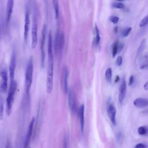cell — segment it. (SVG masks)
<instances>
[{
  "label": "cell",
  "mask_w": 148,
  "mask_h": 148,
  "mask_svg": "<svg viewBox=\"0 0 148 148\" xmlns=\"http://www.w3.org/2000/svg\"><path fill=\"white\" fill-rule=\"evenodd\" d=\"M47 54L48 62L47 69V77H46V91L47 94H50L53 88V75H54V58L53 53L52 45V36L50 32L48 38L47 43Z\"/></svg>",
  "instance_id": "6da1fadb"
},
{
  "label": "cell",
  "mask_w": 148,
  "mask_h": 148,
  "mask_svg": "<svg viewBox=\"0 0 148 148\" xmlns=\"http://www.w3.org/2000/svg\"><path fill=\"white\" fill-rule=\"evenodd\" d=\"M33 71H34V63L33 58L31 57L28 61L25 73V91L27 95L29 94L33 79Z\"/></svg>",
  "instance_id": "7a4b0ae2"
},
{
  "label": "cell",
  "mask_w": 148,
  "mask_h": 148,
  "mask_svg": "<svg viewBox=\"0 0 148 148\" xmlns=\"http://www.w3.org/2000/svg\"><path fill=\"white\" fill-rule=\"evenodd\" d=\"M17 82L14 80L10 84V88L8 92V95L6 98V114L9 116L11 114L13 104L14 100V94L17 90Z\"/></svg>",
  "instance_id": "3957f363"
},
{
  "label": "cell",
  "mask_w": 148,
  "mask_h": 148,
  "mask_svg": "<svg viewBox=\"0 0 148 148\" xmlns=\"http://www.w3.org/2000/svg\"><path fill=\"white\" fill-rule=\"evenodd\" d=\"M68 103L71 112L73 114L75 113L77 110L76 98L73 88L69 89L68 92Z\"/></svg>",
  "instance_id": "277c9868"
},
{
  "label": "cell",
  "mask_w": 148,
  "mask_h": 148,
  "mask_svg": "<svg viewBox=\"0 0 148 148\" xmlns=\"http://www.w3.org/2000/svg\"><path fill=\"white\" fill-rule=\"evenodd\" d=\"M38 18L36 14L34 13L33 17L32 25V31H31V36H32V42L31 46L32 49H35L37 45L38 42Z\"/></svg>",
  "instance_id": "5b68a950"
},
{
  "label": "cell",
  "mask_w": 148,
  "mask_h": 148,
  "mask_svg": "<svg viewBox=\"0 0 148 148\" xmlns=\"http://www.w3.org/2000/svg\"><path fill=\"white\" fill-rule=\"evenodd\" d=\"M64 45V35L63 32L57 31L55 39V51L56 53H61Z\"/></svg>",
  "instance_id": "8992f818"
},
{
  "label": "cell",
  "mask_w": 148,
  "mask_h": 148,
  "mask_svg": "<svg viewBox=\"0 0 148 148\" xmlns=\"http://www.w3.org/2000/svg\"><path fill=\"white\" fill-rule=\"evenodd\" d=\"M47 33V25L45 24L43 25L42 31V37L40 42V51H41V66L43 68L45 64V43L46 39V35Z\"/></svg>",
  "instance_id": "52a82bcc"
},
{
  "label": "cell",
  "mask_w": 148,
  "mask_h": 148,
  "mask_svg": "<svg viewBox=\"0 0 148 148\" xmlns=\"http://www.w3.org/2000/svg\"><path fill=\"white\" fill-rule=\"evenodd\" d=\"M16 65V56L15 52L13 51L9 64V77L10 83H13L14 81V74H15V69Z\"/></svg>",
  "instance_id": "ba28073f"
},
{
  "label": "cell",
  "mask_w": 148,
  "mask_h": 148,
  "mask_svg": "<svg viewBox=\"0 0 148 148\" xmlns=\"http://www.w3.org/2000/svg\"><path fill=\"white\" fill-rule=\"evenodd\" d=\"M35 123V117H33L29 124V126H28L27 135H26L25 140H24L23 148H28L29 147V145L30 143V140H31V136L32 135V132H33Z\"/></svg>",
  "instance_id": "9c48e42d"
},
{
  "label": "cell",
  "mask_w": 148,
  "mask_h": 148,
  "mask_svg": "<svg viewBox=\"0 0 148 148\" xmlns=\"http://www.w3.org/2000/svg\"><path fill=\"white\" fill-rule=\"evenodd\" d=\"M68 71L66 66H64L62 70L61 76V88L65 93H68L69 89L68 86Z\"/></svg>",
  "instance_id": "30bf717a"
},
{
  "label": "cell",
  "mask_w": 148,
  "mask_h": 148,
  "mask_svg": "<svg viewBox=\"0 0 148 148\" xmlns=\"http://www.w3.org/2000/svg\"><path fill=\"white\" fill-rule=\"evenodd\" d=\"M1 82H0V91L2 93L5 92L8 87V73L5 69H3L0 73Z\"/></svg>",
  "instance_id": "8fae6325"
},
{
  "label": "cell",
  "mask_w": 148,
  "mask_h": 148,
  "mask_svg": "<svg viewBox=\"0 0 148 148\" xmlns=\"http://www.w3.org/2000/svg\"><path fill=\"white\" fill-rule=\"evenodd\" d=\"M127 91V83L125 79H123L119 88V102L120 103H123Z\"/></svg>",
  "instance_id": "7c38bea8"
},
{
  "label": "cell",
  "mask_w": 148,
  "mask_h": 148,
  "mask_svg": "<svg viewBox=\"0 0 148 148\" xmlns=\"http://www.w3.org/2000/svg\"><path fill=\"white\" fill-rule=\"evenodd\" d=\"M30 25V19H29V13L28 10L25 12V18H24V39L26 42L28 36V32L29 30Z\"/></svg>",
  "instance_id": "4fadbf2b"
},
{
  "label": "cell",
  "mask_w": 148,
  "mask_h": 148,
  "mask_svg": "<svg viewBox=\"0 0 148 148\" xmlns=\"http://www.w3.org/2000/svg\"><path fill=\"white\" fill-rule=\"evenodd\" d=\"M14 7V0H7L6 7V23L8 24L11 19Z\"/></svg>",
  "instance_id": "5bb4252c"
},
{
  "label": "cell",
  "mask_w": 148,
  "mask_h": 148,
  "mask_svg": "<svg viewBox=\"0 0 148 148\" xmlns=\"http://www.w3.org/2000/svg\"><path fill=\"white\" fill-rule=\"evenodd\" d=\"M107 113L113 125H115L116 124V109L112 103H110L109 105H108L107 108Z\"/></svg>",
  "instance_id": "9a60e30c"
},
{
  "label": "cell",
  "mask_w": 148,
  "mask_h": 148,
  "mask_svg": "<svg viewBox=\"0 0 148 148\" xmlns=\"http://www.w3.org/2000/svg\"><path fill=\"white\" fill-rule=\"evenodd\" d=\"M79 117V123L80 131L82 132H83L84 126V105L82 104L78 110Z\"/></svg>",
  "instance_id": "2e32d148"
},
{
  "label": "cell",
  "mask_w": 148,
  "mask_h": 148,
  "mask_svg": "<svg viewBox=\"0 0 148 148\" xmlns=\"http://www.w3.org/2000/svg\"><path fill=\"white\" fill-rule=\"evenodd\" d=\"M134 105L139 108H143L148 105V99L143 98H137L134 101Z\"/></svg>",
  "instance_id": "e0dca14e"
},
{
  "label": "cell",
  "mask_w": 148,
  "mask_h": 148,
  "mask_svg": "<svg viewBox=\"0 0 148 148\" xmlns=\"http://www.w3.org/2000/svg\"><path fill=\"white\" fill-rule=\"evenodd\" d=\"M95 39H94V43L95 45V47L97 49H98L99 46V43H100V40H101V37H100V34H99V31L98 29V26L97 24L95 25Z\"/></svg>",
  "instance_id": "ac0fdd59"
},
{
  "label": "cell",
  "mask_w": 148,
  "mask_h": 148,
  "mask_svg": "<svg viewBox=\"0 0 148 148\" xmlns=\"http://www.w3.org/2000/svg\"><path fill=\"white\" fill-rule=\"evenodd\" d=\"M53 4L55 12L56 18L58 19L59 17V5H58V0H53Z\"/></svg>",
  "instance_id": "d6986e66"
},
{
  "label": "cell",
  "mask_w": 148,
  "mask_h": 148,
  "mask_svg": "<svg viewBox=\"0 0 148 148\" xmlns=\"http://www.w3.org/2000/svg\"><path fill=\"white\" fill-rule=\"evenodd\" d=\"M105 76L106 81L108 83H111L112 81V69L111 68H108L105 73Z\"/></svg>",
  "instance_id": "ffe728a7"
},
{
  "label": "cell",
  "mask_w": 148,
  "mask_h": 148,
  "mask_svg": "<svg viewBox=\"0 0 148 148\" xmlns=\"http://www.w3.org/2000/svg\"><path fill=\"white\" fill-rule=\"evenodd\" d=\"M138 132L140 135H146L148 134V127L147 126H140L138 129Z\"/></svg>",
  "instance_id": "44dd1931"
},
{
  "label": "cell",
  "mask_w": 148,
  "mask_h": 148,
  "mask_svg": "<svg viewBox=\"0 0 148 148\" xmlns=\"http://www.w3.org/2000/svg\"><path fill=\"white\" fill-rule=\"evenodd\" d=\"M1 92L0 91V120H2L3 118V110H4V106H3V98L1 95Z\"/></svg>",
  "instance_id": "7402d4cb"
},
{
  "label": "cell",
  "mask_w": 148,
  "mask_h": 148,
  "mask_svg": "<svg viewBox=\"0 0 148 148\" xmlns=\"http://www.w3.org/2000/svg\"><path fill=\"white\" fill-rule=\"evenodd\" d=\"M118 46H119V42L118 40H116L114 42L113 45V47H112V56L113 57H114L116 54H117V53L119 52L118 51Z\"/></svg>",
  "instance_id": "603a6c76"
},
{
  "label": "cell",
  "mask_w": 148,
  "mask_h": 148,
  "mask_svg": "<svg viewBox=\"0 0 148 148\" xmlns=\"http://www.w3.org/2000/svg\"><path fill=\"white\" fill-rule=\"evenodd\" d=\"M145 46H146V39H144L142 40V42L140 43V46H139V48H138V51H137V56H139L142 53V51H143Z\"/></svg>",
  "instance_id": "cb8c5ba5"
},
{
  "label": "cell",
  "mask_w": 148,
  "mask_h": 148,
  "mask_svg": "<svg viewBox=\"0 0 148 148\" xmlns=\"http://www.w3.org/2000/svg\"><path fill=\"white\" fill-rule=\"evenodd\" d=\"M62 145V148H69V139L68 135H65L63 140Z\"/></svg>",
  "instance_id": "d4e9b609"
},
{
  "label": "cell",
  "mask_w": 148,
  "mask_h": 148,
  "mask_svg": "<svg viewBox=\"0 0 148 148\" xmlns=\"http://www.w3.org/2000/svg\"><path fill=\"white\" fill-rule=\"evenodd\" d=\"M148 24V14L146 15L145 17H144L142 20L140 21L139 23V27H143L146 26Z\"/></svg>",
  "instance_id": "484cf974"
},
{
  "label": "cell",
  "mask_w": 148,
  "mask_h": 148,
  "mask_svg": "<svg viewBox=\"0 0 148 148\" xmlns=\"http://www.w3.org/2000/svg\"><path fill=\"white\" fill-rule=\"evenodd\" d=\"M131 31V27H127L123 31V36L124 37H126V36H128Z\"/></svg>",
  "instance_id": "4316f807"
},
{
  "label": "cell",
  "mask_w": 148,
  "mask_h": 148,
  "mask_svg": "<svg viewBox=\"0 0 148 148\" xmlns=\"http://www.w3.org/2000/svg\"><path fill=\"white\" fill-rule=\"evenodd\" d=\"M113 7V8H117V9H123L124 8L125 6L123 3H119V2H117V3H114L112 5Z\"/></svg>",
  "instance_id": "83f0119b"
},
{
  "label": "cell",
  "mask_w": 148,
  "mask_h": 148,
  "mask_svg": "<svg viewBox=\"0 0 148 148\" xmlns=\"http://www.w3.org/2000/svg\"><path fill=\"white\" fill-rule=\"evenodd\" d=\"M123 62V58L121 56L117 57L116 60V64L117 66H120L122 64Z\"/></svg>",
  "instance_id": "f1b7e54d"
},
{
  "label": "cell",
  "mask_w": 148,
  "mask_h": 148,
  "mask_svg": "<svg viewBox=\"0 0 148 148\" xmlns=\"http://www.w3.org/2000/svg\"><path fill=\"white\" fill-rule=\"evenodd\" d=\"M119 18L117 16H112L110 17V21L113 23V24H116L119 21Z\"/></svg>",
  "instance_id": "f546056e"
},
{
  "label": "cell",
  "mask_w": 148,
  "mask_h": 148,
  "mask_svg": "<svg viewBox=\"0 0 148 148\" xmlns=\"http://www.w3.org/2000/svg\"><path fill=\"white\" fill-rule=\"evenodd\" d=\"M134 148H146V145H145V144L143 143H138L136 144Z\"/></svg>",
  "instance_id": "4dcf8cb0"
},
{
  "label": "cell",
  "mask_w": 148,
  "mask_h": 148,
  "mask_svg": "<svg viewBox=\"0 0 148 148\" xmlns=\"http://www.w3.org/2000/svg\"><path fill=\"white\" fill-rule=\"evenodd\" d=\"M134 77L133 75H131L130 78H129V81H128V85L131 86L134 83Z\"/></svg>",
  "instance_id": "1f68e13d"
},
{
  "label": "cell",
  "mask_w": 148,
  "mask_h": 148,
  "mask_svg": "<svg viewBox=\"0 0 148 148\" xmlns=\"http://www.w3.org/2000/svg\"><path fill=\"white\" fill-rule=\"evenodd\" d=\"M123 47H124V44H123V43H120V44L119 43V46H118V51H121V50H122V49L123 48Z\"/></svg>",
  "instance_id": "d6a6232c"
},
{
  "label": "cell",
  "mask_w": 148,
  "mask_h": 148,
  "mask_svg": "<svg viewBox=\"0 0 148 148\" xmlns=\"http://www.w3.org/2000/svg\"><path fill=\"white\" fill-rule=\"evenodd\" d=\"M143 88L146 90V91H148V80L145 83V84H144L143 86Z\"/></svg>",
  "instance_id": "836d02e7"
},
{
  "label": "cell",
  "mask_w": 148,
  "mask_h": 148,
  "mask_svg": "<svg viewBox=\"0 0 148 148\" xmlns=\"http://www.w3.org/2000/svg\"><path fill=\"white\" fill-rule=\"evenodd\" d=\"M6 148H11V144L9 141H8V142H6Z\"/></svg>",
  "instance_id": "e575fe53"
},
{
  "label": "cell",
  "mask_w": 148,
  "mask_h": 148,
  "mask_svg": "<svg viewBox=\"0 0 148 148\" xmlns=\"http://www.w3.org/2000/svg\"><path fill=\"white\" fill-rule=\"evenodd\" d=\"M119 80H120V77H119V76H116V78H115V79H114V82H115V83H117Z\"/></svg>",
  "instance_id": "d590c367"
},
{
  "label": "cell",
  "mask_w": 148,
  "mask_h": 148,
  "mask_svg": "<svg viewBox=\"0 0 148 148\" xmlns=\"http://www.w3.org/2000/svg\"><path fill=\"white\" fill-rule=\"evenodd\" d=\"M116 1H123L124 0H116Z\"/></svg>",
  "instance_id": "8d00e7d4"
},
{
  "label": "cell",
  "mask_w": 148,
  "mask_h": 148,
  "mask_svg": "<svg viewBox=\"0 0 148 148\" xmlns=\"http://www.w3.org/2000/svg\"><path fill=\"white\" fill-rule=\"evenodd\" d=\"M28 148H31V147H28Z\"/></svg>",
  "instance_id": "74e56055"
}]
</instances>
